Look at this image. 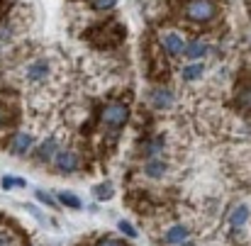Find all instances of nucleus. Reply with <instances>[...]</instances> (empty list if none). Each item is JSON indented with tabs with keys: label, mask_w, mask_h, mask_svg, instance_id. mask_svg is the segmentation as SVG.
I'll list each match as a JSON object with an SVG mask.
<instances>
[{
	"label": "nucleus",
	"mask_w": 251,
	"mask_h": 246,
	"mask_svg": "<svg viewBox=\"0 0 251 246\" xmlns=\"http://www.w3.org/2000/svg\"><path fill=\"white\" fill-rule=\"evenodd\" d=\"M32 144H34V139H32V134H27V132H17L12 139H10V154H15V156H25V154H29V149H32Z\"/></svg>",
	"instance_id": "20e7f679"
},
{
	"label": "nucleus",
	"mask_w": 251,
	"mask_h": 246,
	"mask_svg": "<svg viewBox=\"0 0 251 246\" xmlns=\"http://www.w3.org/2000/svg\"><path fill=\"white\" fill-rule=\"evenodd\" d=\"M54 151H56V142H54V139H47V142H42V147L34 151V159H37L39 164H44L47 159L54 156Z\"/></svg>",
	"instance_id": "ddd939ff"
},
{
	"label": "nucleus",
	"mask_w": 251,
	"mask_h": 246,
	"mask_svg": "<svg viewBox=\"0 0 251 246\" xmlns=\"http://www.w3.org/2000/svg\"><path fill=\"white\" fill-rule=\"evenodd\" d=\"M95 195H98L100 200H107V197L112 195V185H107V183H105V185H98V188H95Z\"/></svg>",
	"instance_id": "412c9836"
},
{
	"label": "nucleus",
	"mask_w": 251,
	"mask_h": 246,
	"mask_svg": "<svg viewBox=\"0 0 251 246\" xmlns=\"http://www.w3.org/2000/svg\"><path fill=\"white\" fill-rule=\"evenodd\" d=\"M144 173H147L149 178H161V175L166 173V161H161V159H149V161L144 164Z\"/></svg>",
	"instance_id": "f8f14e48"
},
{
	"label": "nucleus",
	"mask_w": 251,
	"mask_h": 246,
	"mask_svg": "<svg viewBox=\"0 0 251 246\" xmlns=\"http://www.w3.org/2000/svg\"><path fill=\"white\" fill-rule=\"evenodd\" d=\"M161 49L166 51L168 56H178V54H183V51H185V42H183V37H180V34H176V32H166V34L161 37Z\"/></svg>",
	"instance_id": "39448f33"
},
{
	"label": "nucleus",
	"mask_w": 251,
	"mask_h": 246,
	"mask_svg": "<svg viewBox=\"0 0 251 246\" xmlns=\"http://www.w3.org/2000/svg\"><path fill=\"white\" fill-rule=\"evenodd\" d=\"M237 105L244 107V110H251V83H242L237 88V95H234Z\"/></svg>",
	"instance_id": "4468645a"
},
{
	"label": "nucleus",
	"mask_w": 251,
	"mask_h": 246,
	"mask_svg": "<svg viewBox=\"0 0 251 246\" xmlns=\"http://www.w3.org/2000/svg\"><path fill=\"white\" fill-rule=\"evenodd\" d=\"M180 12L188 22L205 25V22H212L217 17V2L215 0H185Z\"/></svg>",
	"instance_id": "f03ea898"
},
{
	"label": "nucleus",
	"mask_w": 251,
	"mask_h": 246,
	"mask_svg": "<svg viewBox=\"0 0 251 246\" xmlns=\"http://www.w3.org/2000/svg\"><path fill=\"white\" fill-rule=\"evenodd\" d=\"M207 51H210V47H207L205 42H200V39L185 44V59H190V61H198V59L207 56Z\"/></svg>",
	"instance_id": "1a4fd4ad"
},
{
	"label": "nucleus",
	"mask_w": 251,
	"mask_h": 246,
	"mask_svg": "<svg viewBox=\"0 0 251 246\" xmlns=\"http://www.w3.org/2000/svg\"><path fill=\"white\" fill-rule=\"evenodd\" d=\"M56 197L61 200V205H66V207H71V210H81V207H83L81 197H78V195H74V193H66V190H64V193H59Z\"/></svg>",
	"instance_id": "f3484780"
},
{
	"label": "nucleus",
	"mask_w": 251,
	"mask_h": 246,
	"mask_svg": "<svg viewBox=\"0 0 251 246\" xmlns=\"http://www.w3.org/2000/svg\"><path fill=\"white\" fill-rule=\"evenodd\" d=\"M54 166L59 173H76L81 168V156L76 151H59L54 156Z\"/></svg>",
	"instance_id": "7ed1b4c3"
},
{
	"label": "nucleus",
	"mask_w": 251,
	"mask_h": 246,
	"mask_svg": "<svg viewBox=\"0 0 251 246\" xmlns=\"http://www.w3.org/2000/svg\"><path fill=\"white\" fill-rule=\"evenodd\" d=\"M202 74H205V66H202L200 61H193V64L183 66V81H195V78H200Z\"/></svg>",
	"instance_id": "2eb2a0df"
},
{
	"label": "nucleus",
	"mask_w": 251,
	"mask_h": 246,
	"mask_svg": "<svg viewBox=\"0 0 251 246\" xmlns=\"http://www.w3.org/2000/svg\"><path fill=\"white\" fill-rule=\"evenodd\" d=\"M247 5H249V12H251V0H247Z\"/></svg>",
	"instance_id": "393cba45"
},
{
	"label": "nucleus",
	"mask_w": 251,
	"mask_h": 246,
	"mask_svg": "<svg viewBox=\"0 0 251 246\" xmlns=\"http://www.w3.org/2000/svg\"><path fill=\"white\" fill-rule=\"evenodd\" d=\"M95 246H127V244H125V242H120V239H115V237H102Z\"/></svg>",
	"instance_id": "5701e85b"
},
{
	"label": "nucleus",
	"mask_w": 251,
	"mask_h": 246,
	"mask_svg": "<svg viewBox=\"0 0 251 246\" xmlns=\"http://www.w3.org/2000/svg\"><path fill=\"white\" fill-rule=\"evenodd\" d=\"M0 246H22V239L17 237V232L0 227Z\"/></svg>",
	"instance_id": "dca6fc26"
},
{
	"label": "nucleus",
	"mask_w": 251,
	"mask_h": 246,
	"mask_svg": "<svg viewBox=\"0 0 251 246\" xmlns=\"http://www.w3.org/2000/svg\"><path fill=\"white\" fill-rule=\"evenodd\" d=\"M15 117V105L10 100H0V129H7Z\"/></svg>",
	"instance_id": "9b49d317"
},
{
	"label": "nucleus",
	"mask_w": 251,
	"mask_h": 246,
	"mask_svg": "<svg viewBox=\"0 0 251 246\" xmlns=\"http://www.w3.org/2000/svg\"><path fill=\"white\" fill-rule=\"evenodd\" d=\"M149 100H151L154 107H168V105L173 102V93L166 90V88H156V90H151Z\"/></svg>",
	"instance_id": "9d476101"
},
{
	"label": "nucleus",
	"mask_w": 251,
	"mask_h": 246,
	"mask_svg": "<svg viewBox=\"0 0 251 246\" xmlns=\"http://www.w3.org/2000/svg\"><path fill=\"white\" fill-rule=\"evenodd\" d=\"M93 7L95 10H110V7H115V0H93Z\"/></svg>",
	"instance_id": "b1692460"
},
{
	"label": "nucleus",
	"mask_w": 251,
	"mask_h": 246,
	"mask_svg": "<svg viewBox=\"0 0 251 246\" xmlns=\"http://www.w3.org/2000/svg\"><path fill=\"white\" fill-rule=\"evenodd\" d=\"M185 239H188V227H183V224H173L164 234V244H168V246L185 244Z\"/></svg>",
	"instance_id": "423d86ee"
},
{
	"label": "nucleus",
	"mask_w": 251,
	"mask_h": 246,
	"mask_svg": "<svg viewBox=\"0 0 251 246\" xmlns=\"http://www.w3.org/2000/svg\"><path fill=\"white\" fill-rule=\"evenodd\" d=\"M49 71H51V64L49 61H32L27 66V78L29 81H42V78L49 76Z\"/></svg>",
	"instance_id": "6e6552de"
},
{
	"label": "nucleus",
	"mask_w": 251,
	"mask_h": 246,
	"mask_svg": "<svg viewBox=\"0 0 251 246\" xmlns=\"http://www.w3.org/2000/svg\"><path fill=\"white\" fill-rule=\"evenodd\" d=\"M247 220H249V207H247V205H239V207H234V212L229 215V229L237 234L239 229H244Z\"/></svg>",
	"instance_id": "0eeeda50"
},
{
	"label": "nucleus",
	"mask_w": 251,
	"mask_h": 246,
	"mask_svg": "<svg viewBox=\"0 0 251 246\" xmlns=\"http://www.w3.org/2000/svg\"><path fill=\"white\" fill-rule=\"evenodd\" d=\"M117 227H120V232H122V234H127L129 239H134V237H137V229H134L129 222H120Z\"/></svg>",
	"instance_id": "4be33fe9"
},
{
	"label": "nucleus",
	"mask_w": 251,
	"mask_h": 246,
	"mask_svg": "<svg viewBox=\"0 0 251 246\" xmlns=\"http://www.w3.org/2000/svg\"><path fill=\"white\" fill-rule=\"evenodd\" d=\"M164 149V139H154V142H149V147H144V154L147 156H154V154H159Z\"/></svg>",
	"instance_id": "6ab92c4d"
},
{
	"label": "nucleus",
	"mask_w": 251,
	"mask_h": 246,
	"mask_svg": "<svg viewBox=\"0 0 251 246\" xmlns=\"http://www.w3.org/2000/svg\"><path fill=\"white\" fill-rule=\"evenodd\" d=\"M127 120H129V105L125 100H107L98 115V127L102 129L105 142L112 144L117 134L122 132V127L127 124Z\"/></svg>",
	"instance_id": "f257e3e1"
},
{
	"label": "nucleus",
	"mask_w": 251,
	"mask_h": 246,
	"mask_svg": "<svg viewBox=\"0 0 251 246\" xmlns=\"http://www.w3.org/2000/svg\"><path fill=\"white\" fill-rule=\"evenodd\" d=\"M37 200H39L42 205H47V207H56V202H54V197H51L49 193H44V190H37Z\"/></svg>",
	"instance_id": "aec40b11"
},
{
	"label": "nucleus",
	"mask_w": 251,
	"mask_h": 246,
	"mask_svg": "<svg viewBox=\"0 0 251 246\" xmlns=\"http://www.w3.org/2000/svg\"><path fill=\"white\" fill-rule=\"evenodd\" d=\"M0 185H2L5 190H12V188H25L27 183H25V178H17V175H5V178L0 180Z\"/></svg>",
	"instance_id": "a211bd4d"
}]
</instances>
